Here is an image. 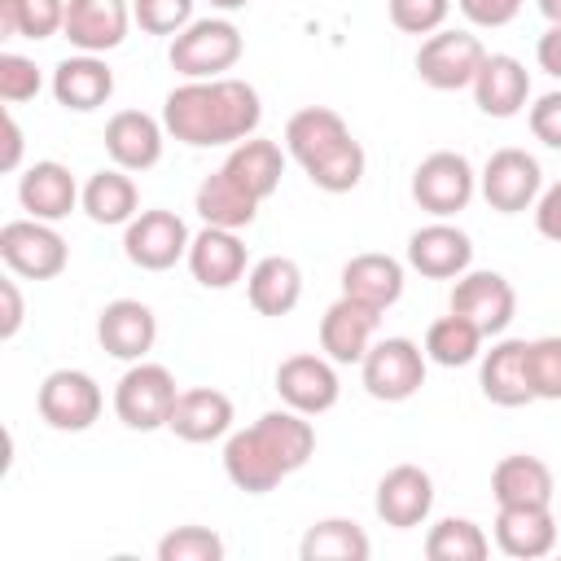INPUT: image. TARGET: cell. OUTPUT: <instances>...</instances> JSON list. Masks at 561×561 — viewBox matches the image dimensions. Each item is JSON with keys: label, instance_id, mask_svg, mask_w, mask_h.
Returning a JSON list of instances; mask_svg holds the SVG:
<instances>
[{"label": "cell", "instance_id": "obj_16", "mask_svg": "<svg viewBox=\"0 0 561 561\" xmlns=\"http://www.w3.org/2000/svg\"><path fill=\"white\" fill-rule=\"evenodd\" d=\"M96 342L114 359H127V364L145 359L153 351V342H158V316H153V307L140 302V298H114V302H105L101 316H96Z\"/></svg>", "mask_w": 561, "mask_h": 561}, {"label": "cell", "instance_id": "obj_44", "mask_svg": "<svg viewBox=\"0 0 561 561\" xmlns=\"http://www.w3.org/2000/svg\"><path fill=\"white\" fill-rule=\"evenodd\" d=\"M460 13L473 22V26H508L517 13H522V0H456Z\"/></svg>", "mask_w": 561, "mask_h": 561}, {"label": "cell", "instance_id": "obj_36", "mask_svg": "<svg viewBox=\"0 0 561 561\" xmlns=\"http://www.w3.org/2000/svg\"><path fill=\"white\" fill-rule=\"evenodd\" d=\"M486 552H491V539L469 517H443L425 535V557L430 561H486Z\"/></svg>", "mask_w": 561, "mask_h": 561}, {"label": "cell", "instance_id": "obj_34", "mask_svg": "<svg viewBox=\"0 0 561 561\" xmlns=\"http://www.w3.org/2000/svg\"><path fill=\"white\" fill-rule=\"evenodd\" d=\"M482 329L456 311L438 316L430 329H425V359L438 364V368H465L482 355Z\"/></svg>", "mask_w": 561, "mask_h": 561}, {"label": "cell", "instance_id": "obj_22", "mask_svg": "<svg viewBox=\"0 0 561 561\" xmlns=\"http://www.w3.org/2000/svg\"><path fill=\"white\" fill-rule=\"evenodd\" d=\"M79 197H83V188L75 184L70 167H61V162H53V158L31 162V167L22 171V180H18V202H22V210H26L31 219H44V224L66 219V215L79 206Z\"/></svg>", "mask_w": 561, "mask_h": 561}, {"label": "cell", "instance_id": "obj_35", "mask_svg": "<svg viewBox=\"0 0 561 561\" xmlns=\"http://www.w3.org/2000/svg\"><path fill=\"white\" fill-rule=\"evenodd\" d=\"M368 552H373V543L351 517H324V522L307 526V535L298 543L302 561H364Z\"/></svg>", "mask_w": 561, "mask_h": 561}, {"label": "cell", "instance_id": "obj_5", "mask_svg": "<svg viewBox=\"0 0 561 561\" xmlns=\"http://www.w3.org/2000/svg\"><path fill=\"white\" fill-rule=\"evenodd\" d=\"M175 399H180V386H175L171 368L167 364H149V359H136L118 377V386H114V412H118V421L127 430H140V434L167 430Z\"/></svg>", "mask_w": 561, "mask_h": 561}, {"label": "cell", "instance_id": "obj_39", "mask_svg": "<svg viewBox=\"0 0 561 561\" xmlns=\"http://www.w3.org/2000/svg\"><path fill=\"white\" fill-rule=\"evenodd\" d=\"M526 373L535 399H561V333L535 337L526 346Z\"/></svg>", "mask_w": 561, "mask_h": 561}, {"label": "cell", "instance_id": "obj_14", "mask_svg": "<svg viewBox=\"0 0 561 561\" xmlns=\"http://www.w3.org/2000/svg\"><path fill=\"white\" fill-rule=\"evenodd\" d=\"M276 394H280L285 408H294L302 416H320V412H329L337 403L342 381H337V368H333L329 355L302 351V355L280 359V368H276Z\"/></svg>", "mask_w": 561, "mask_h": 561}, {"label": "cell", "instance_id": "obj_50", "mask_svg": "<svg viewBox=\"0 0 561 561\" xmlns=\"http://www.w3.org/2000/svg\"><path fill=\"white\" fill-rule=\"evenodd\" d=\"M210 9H219V13H237V9H245L250 0H206Z\"/></svg>", "mask_w": 561, "mask_h": 561}, {"label": "cell", "instance_id": "obj_4", "mask_svg": "<svg viewBox=\"0 0 561 561\" xmlns=\"http://www.w3.org/2000/svg\"><path fill=\"white\" fill-rule=\"evenodd\" d=\"M241 53H245V39L232 18H193L167 44V61L184 79H219L241 61Z\"/></svg>", "mask_w": 561, "mask_h": 561}, {"label": "cell", "instance_id": "obj_38", "mask_svg": "<svg viewBox=\"0 0 561 561\" xmlns=\"http://www.w3.org/2000/svg\"><path fill=\"white\" fill-rule=\"evenodd\" d=\"M158 561H224V539L210 526H175L158 539Z\"/></svg>", "mask_w": 561, "mask_h": 561}, {"label": "cell", "instance_id": "obj_41", "mask_svg": "<svg viewBox=\"0 0 561 561\" xmlns=\"http://www.w3.org/2000/svg\"><path fill=\"white\" fill-rule=\"evenodd\" d=\"M386 9L403 35H434V31H443L451 0H386Z\"/></svg>", "mask_w": 561, "mask_h": 561}, {"label": "cell", "instance_id": "obj_29", "mask_svg": "<svg viewBox=\"0 0 561 561\" xmlns=\"http://www.w3.org/2000/svg\"><path fill=\"white\" fill-rule=\"evenodd\" d=\"M79 206H83V215H88L92 224H101V228L131 224V219L140 215V193H136L131 171H123V167H101L96 175H88Z\"/></svg>", "mask_w": 561, "mask_h": 561}, {"label": "cell", "instance_id": "obj_6", "mask_svg": "<svg viewBox=\"0 0 561 561\" xmlns=\"http://www.w3.org/2000/svg\"><path fill=\"white\" fill-rule=\"evenodd\" d=\"M35 408H39V416H44L48 430L83 434V430L96 425V416L105 408V394H101V386H96L92 373H83V368H53L39 381Z\"/></svg>", "mask_w": 561, "mask_h": 561}, {"label": "cell", "instance_id": "obj_30", "mask_svg": "<svg viewBox=\"0 0 561 561\" xmlns=\"http://www.w3.org/2000/svg\"><path fill=\"white\" fill-rule=\"evenodd\" d=\"M342 294L386 311V307H394L403 298V263L390 259V254H377V250L355 254L342 267Z\"/></svg>", "mask_w": 561, "mask_h": 561}, {"label": "cell", "instance_id": "obj_42", "mask_svg": "<svg viewBox=\"0 0 561 561\" xmlns=\"http://www.w3.org/2000/svg\"><path fill=\"white\" fill-rule=\"evenodd\" d=\"M44 88V75L31 57L22 53H0V101L9 105H22V101H35Z\"/></svg>", "mask_w": 561, "mask_h": 561}, {"label": "cell", "instance_id": "obj_46", "mask_svg": "<svg viewBox=\"0 0 561 561\" xmlns=\"http://www.w3.org/2000/svg\"><path fill=\"white\" fill-rule=\"evenodd\" d=\"M0 298H4V316H0V337L9 342V337H18V329H22V289H18V280L9 276V280H0Z\"/></svg>", "mask_w": 561, "mask_h": 561}, {"label": "cell", "instance_id": "obj_8", "mask_svg": "<svg viewBox=\"0 0 561 561\" xmlns=\"http://www.w3.org/2000/svg\"><path fill=\"white\" fill-rule=\"evenodd\" d=\"M478 193V175L469 167L465 153L456 149H434L430 158L416 162L412 171V197L421 210H430L434 219H451L460 215Z\"/></svg>", "mask_w": 561, "mask_h": 561}, {"label": "cell", "instance_id": "obj_32", "mask_svg": "<svg viewBox=\"0 0 561 561\" xmlns=\"http://www.w3.org/2000/svg\"><path fill=\"white\" fill-rule=\"evenodd\" d=\"M259 206L263 202H254L224 167L219 171H210L202 184H197V193H193V210L202 215V224H215V228H232V232H241V228H250L254 224V215H259Z\"/></svg>", "mask_w": 561, "mask_h": 561}, {"label": "cell", "instance_id": "obj_3", "mask_svg": "<svg viewBox=\"0 0 561 561\" xmlns=\"http://www.w3.org/2000/svg\"><path fill=\"white\" fill-rule=\"evenodd\" d=\"M285 149L324 193H351L364 180V145L351 136L346 118L329 105H307L285 123Z\"/></svg>", "mask_w": 561, "mask_h": 561}, {"label": "cell", "instance_id": "obj_17", "mask_svg": "<svg viewBox=\"0 0 561 561\" xmlns=\"http://www.w3.org/2000/svg\"><path fill=\"white\" fill-rule=\"evenodd\" d=\"M377 324H381V311L359 302V298H337L329 302V311L320 316V351L333 359V364H359L377 337Z\"/></svg>", "mask_w": 561, "mask_h": 561}, {"label": "cell", "instance_id": "obj_15", "mask_svg": "<svg viewBox=\"0 0 561 561\" xmlns=\"http://www.w3.org/2000/svg\"><path fill=\"white\" fill-rule=\"evenodd\" d=\"M469 263H473V241L465 228L447 219H434L408 237V267L430 280H456L469 272Z\"/></svg>", "mask_w": 561, "mask_h": 561}, {"label": "cell", "instance_id": "obj_26", "mask_svg": "<svg viewBox=\"0 0 561 561\" xmlns=\"http://www.w3.org/2000/svg\"><path fill=\"white\" fill-rule=\"evenodd\" d=\"M473 101L486 118H513L530 101V75L513 53H486L478 79H473Z\"/></svg>", "mask_w": 561, "mask_h": 561}, {"label": "cell", "instance_id": "obj_43", "mask_svg": "<svg viewBox=\"0 0 561 561\" xmlns=\"http://www.w3.org/2000/svg\"><path fill=\"white\" fill-rule=\"evenodd\" d=\"M530 131H535V140H543L548 149H561V88H557V92H543V96L530 105Z\"/></svg>", "mask_w": 561, "mask_h": 561}, {"label": "cell", "instance_id": "obj_7", "mask_svg": "<svg viewBox=\"0 0 561 561\" xmlns=\"http://www.w3.org/2000/svg\"><path fill=\"white\" fill-rule=\"evenodd\" d=\"M482 61H486V48H482V39L473 31L443 26V31H434V35L421 39L416 75L434 92H460V88H473Z\"/></svg>", "mask_w": 561, "mask_h": 561}, {"label": "cell", "instance_id": "obj_9", "mask_svg": "<svg viewBox=\"0 0 561 561\" xmlns=\"http://www.w3.org/2000/svg\"><path fill=\"white\" fill-rule=\"evenodd\" d=\"M0 259L13 276H26V280H53L66 272L70 263V250H66V237L44 224V219H9L0 228Z\"/></svg>", "mask_w": 561, "mask_h": 561}, {"label": "cell", "instance_id": "obj_31", "mask_svg": "<svg viewBox=\"0 0 561 561\" xmlns=\"http://www.w3.org/2000/svg\"><path fill=\"white\" fill-rule=\"evenodd\" d=\"M224 171L254 197V202H267L276 188H280V175H285V153L276 140H263V136H245L232 145V153L224 158Z\"/></svg>", "mask_w": 561, "mask_h": 561}, {"label": "cell", "instance_id": "obj_33", "mask_svg": "<svg viewBox=\"0 0 561 561\" xmlns=\"http://www.w3.org/2000/svg\"><path fill=\"white\" fill-rule=\"evenodd\" d=\"M552 469L539 460V456H504L495 469H491V495L495 504H552Z\"/></svg>", "mask_w": 561, "mask_h": 561}, {"label": "cell", "instance_id": "obj_28", "mask_svg": "<svg viewBox=\"0 0 561 561\" xmlns=\"http://www.w3.org/2000/svg\"><path fill=\"white\" fill-rule=\"evenodd\" d=\"M245 298L259 316H289L302 298V267L285 254H267L245 272Z\"/></svg>", "mask_w": 561, "mask_h": 561}, {"label": "cell", "instance_id": "obj_37", "mask_svg": "<svg viewBox=\"0 0 561 561\" xmlns=\"http://www.w3.org/2000/svg\"><path fill=\"white\" fill-rule=\"evenodd\" d=\"M66 0H0V31L18 39H53L61 35Z\"/></svg>", "mask_w": 561, "mask_h": 561}, {"label": "cell", "instance_id": "obj_21", "mask_svg": "<svg viewBox=\"0 0 561 561\" xmlns=\"http://www.w3.org/2000/svg\"><path fill=\"white\" fill-rule=\"evenodd\" d=\"M495 548L513 561H535L557 548V517L548 504H500Z\"/></svg>", "mask_w": 561, "mask_h": 561}, {"label": "cell", "instance_id": "obj_48", "mask_svg": "<svg viewBox=\"0 0 561 561\" xmlns=\"http://www.w3.org/2000/svg\"><path fill=\"white\" fill-rule=\"evenodd\" d=\"M18 162H22V127H18V118L4 110V153H0V171H18Z\"/></svg>", "mask_w": 561, "mask_h": 561}, {"label": "cell", "instance_id": "obj_49", "mask_svg": "<svg viewBox=\"0 0 561 561\" xmlns=\"http://www.w3.org/2000/svg\"><path fill=\"white\" fill-rule=\"evenodd\" d=\"M539 13H543L548 22H561V0H539Z\"/></svg>", "mask_w": 561, "mask_h": 561}, {"label": "cell", "instance_id": "obj_18", "mask_svg": "<svg viewBox=\"0 0 561 561\" xmlns=\"http://www.w3.org/2000/svg\"><path fill=\"white\" fill-rule=\"evenodd\" d=\"M377 517L394 530H412L425 526L430 508H434V478L421 465H394L381 473L377 482V500H373Z\"/></svg>", "mask_w": 561, "mask_h": 561}, {"label": "cell", "instance_id": "obj_13", "mask_svg": "<svg viewBox=\"0 0 561 561\" xmlns=\"http://www.w3.org/2000/svg\"><path fill=\"white\" fill-rule=\"evenodd\" d=\"M447 311L473 320L482 329V337H500L517 316V294L500 272H473L469 267L465 276H456Z\"/></svg>", "mask_w": 561, "mask_h": 561}, {"label": "cell", "instance_id": "obj_1", "mask_svg": "<svg viewBox=\"0 0 561 561\" xmlns=\"http://www.w3.org/2000/svg\"><path fill=\"white\" fill-rule=\"evenodd\" d=\"M263 123V101L254 83L219 75V79H184L180 88L167 92L162 101V127L180 145L193 149H215V145H237L254 136Z\"/></svg>", "mask_w": 561, "mask_h": 561}, {"label": "cell", "instance_id": "obj_24", "mask_svg": "<svg viewBox=\"0 0 561 561\" xmlns=\"http://www.w3.org/2000/svg\"><path fill=\"white\" fill-rule=\"evenodd\" d=\"M526 337H500L486 355H482V373L478 386L495 408H526L535 403L530 390V373H526Z\"/></svg>", "mask_w": 561, "mask_h": 561}, {"label": "cell", "instance_id": "obj_40", "mask_svg": "<svg viewBox=\"0 0 561 561\" xmlns=\"http://www.w3.org/2000/svg\"><path fill=\"white\" fill-rule=\"evenodd\" d=\"M197 0H131V22L149 35H180L193 22Z\"/></svg>", "mask_w": 561, "mask_h": 561}, {"label": "cell", "instance_id": "obj_25", "mask_svg": "<svg viewBox=\"0 0 561 561\" xmlns=\"http://www.w3.org/2000/svg\"><path fill=\"white\" fill-rule=\"evenodd\" d=\"M53 96H57V105H66L75 114H92L114 96V70L105 66L101 53H75L66 61H57Z\"/></svg>", "mask_w": 561, "mask_h": 561}, {"label": "cell", "instance_id": "obj_20", "mask_svg": "<svg viewBox=\"0 0 561 561\" xmlns=\"http://www.w3.org/2000/svg\"><path fill=\"white\" fill-rule=\"evenodd\" d=\"M162 145H167V127L145 110H118L105 123V153L123 171L158 167L162 162Z\"/></svg>", "mask_w": 561, "mask_h": 561}, {"label": "cell", "instance_id": "obj_27", "mask_svg": "<svg viewBox=\"0 0 561 561\" xmlns=\"http://www.w3.org/2000/svg\"><path fill=\"white\" fill-rule=\"evenodd\" d=\"M167 430L184 443H215V438L232 434V399L215 386H188V390H180Z\"/></svg>", "mask_w": 561, "mask_h": 561}, {"label": "cell", "instance_id": "obj_11", "mask_svg": "<svg viewBox=\"0 0 561 561\" xmlns=\"http://www.w3.org/2000/svg\"><path fill=\"white\" fill-rule=\"evenodd\" d=\"M188 224L175 215V210H140L131 224H123V254L131 267L140 272H167L175 267L180 259H188Z\"/></svg>", "mask_w": 561, "mask_h": 561}, {"label": "cell", "instance_id": "obj_2", "mask_svg": "<svg viewBox=\"0 0 561 561\" xmlns=\"http://www.w3.org/2000/svg\"><path fill=\"white\" fill-rule=\"evenodd\" d=\"M316 456V430L302 412L276 408L263 412L254 425L232 430L224 443V473L245 495L276 491L289 473H298Z\"/></svg>", "mask_w": 561, "mask_h": 561}, {"label": "cell", "instance_id": "obj_45", "mask_svg": "<svg viewBox=\"0 0 561 561\" xmlns=\"http://www.w3.org/2000/svg\"><path fill=\"white\" fill-rule=\"evenodd\" d=\"M535 228H539V237L561 241V180L539 193V202H535Z\"/></svg>", "mask_w": 561, "mask_h": 561}, {"label": "cell", "instance_id": "obj_23", "mask_svg": "<svg viewBox=\"0 0 561 561\" xmlns=\"http://www.w3.org/2000/svg\"><path fill=\"white\" fill-rule=\"evenodd\" d=\"M188 272L202 289H228L245 276V241L232 228L206 224L188 241Z\"/></svg>", "mask_w": 561, "mask_h": 561}, {"label": "cell", "instance_id": "obj_47", "mask_svg": "<svg viewBox=\"0 0 561 561\" xmlns=\"http://www.w3.org/2000/svg\"><path fill=\"white\" fill-rule=\"evenodd\" d=\"M535 61H539L543 75L561 79V22H548V31H543L539 44H535Z\"/></svg>", "mask_w": 561, "mask_h": 561}, {"label": "cell", "instance_id": "obj_10", "mask_svg": "<svg viewBox=\"0 0 561 561\" xmlns=\"http://www.w3.org/2000/svg\"><path fill=\"white\" fill-rule=\"evenodd\" d=\"M425 351L412 337H381L368 346V355L359 359V377L364 390L381 403H403L425 386Z\"/></svg>", "mask_w": 561, "mask_h": 561}, {"label": "cell", "instance_id": "obj_12", "mask_svg": "<svg viewBox=\"0 0 561 561\" xmlns=\"http://www.w3.org/2000/svg\"><path fill=\"white\" fill-rule=\"evenodd\" d=\"M478 188H482V197H486V206L491 210H500V215H522V210H530L535 202H539V193H543V171H539V162L526 153V149H495L491 158H486V167H482V175H478Z\"/></svg>", "mask_w": 561, "mask_h": 561}, {"label": "cell", "instance_id": "obj_19", "mask_svg": "<svg viewBox=\"0 0 561 561\" xmlns=\"http://www.w3.org/2000/svg\"><path fill=\"white\" fill-rule=\"evenodd\" d=\"M131 0H66L61 35L79 53H110L127 39Z\"/></svg>", "mask_w": 561, "mask_h": 561}]
</instances>
